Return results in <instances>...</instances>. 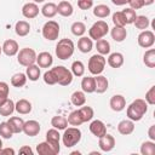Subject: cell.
I'll return each mask as SVG.
<instances>
[{
	"label": "cell",
	"instance_id": "1",
	"mask_svg": "<svg viewBox=\"0 0 155 155\" xmlns=\"http://www.w3.org/2000/svg\"><path fill=\"white\" fill-rule=\"evenodd\" d=\"M148 111V103L144 101V99H136L133 101L128 107H127V110H126V114H127V117L132 121H139L142 120V117L144 116V114Z\"/></svg>",
	"mask_w": 155,
	"mask_h": 155
},
{
	"label": "cell",
	"instance_id": "2",
	"mask_svg": "<svg viewBox=\"0 0 155 155\" xmlns=\"http://www.w3.org/2000/svg\"><path fill=\"white\" fill-rule=\"evenodd\" d=\"M74 50H75V46L70 39H67V38L61 39L58 41V44L56 45V56L59 59L64 61V59H68L73 56Z\"/></svg>",
	"mask_w": 155,
	"mask_h": 155
},
{
	"label": "cell",
	"instance_id": "3",
	"mask_svg": "<svg viewBox=\"0 0 155 155\" xmlns=\"http://www.w3.org/2000/svg\"><path fill=\"white\" fill-rule=\"evenodd\" d=\"M51 70L54 74V78H56L57 84H59L62 86H68V85L71 84V81H73V74H71V71L68 68H65L63 65H57V67L52 68Z\"/></svg>",
	"mask_w": 155,
	"mask_h": 155
},
{
	"label": "cell",
	"instance_id": "4",
	"mask_svg": "<svg viewBox=\"0 0 155 155\" xmlns=\"http://www.w3.org/2000/svg\"><path fill=\"white\" fill-rule=\"evenodd\" d=\"M81 139V131L78 127H69L64 130V133L62 136L63 144L67 148H71L76 145Z\"/></svg>",
	"mask_w": 155,
	"mask_h": 155
},
{
	"label": "cell",
	"instance_id": "5",
	"mask_svg": "<svg viewBox=\"0 0 155 155\" xmlns=\"http://www.w3.org/2000/svg\"><path fill=\"white\" fill-rule=\"evenodd\" d=\"M109 31V27H108V23L104 22V21H97L96 23L92 24V27L90 28L88 30V34H90V38L92 40H99V39H103Z\"/></svg>",
	"mask_w": 155,
	"mask_h": 155
},
{
	"label": "cell",
	"instance_id": "6",
	"mask_svg": "<svg viewBox=\"0 0 155 155\" xmlns=\"http://www.w3.org/2000/svg\"><path fill=\"white\" fill-rule=\"evenodd\" d=\"M105 64H107V59L104 58V56L96 53L88 59V70L93 75H99L104 70Z\"/></svg>",
	"mask_w": 155,
	"mask_h": 155
},
{
	"label": "cell",
	"instance_id": "7",
	"mask_svg": "<svg viewBox=\"0 0 155 155\" xmlns=\"http://www.w3.org/2000/svg\"><path fill=\"white\" fill-rule=\"evenodd\" d=\"M17 61L23 67H28V65H31L36 62V53L33 48H29V47H24L22 50L18 51L17 53Z\"/></svg>",
	"mask_w": 155,
	"mask_h": 155
},
{
	"label": "cell",
	"instance_id": "8",
	"mask_svg": "<svg viewBox=\"0 0 155 155\" xmlns=\"http://www.w3.org/2000/svg\"><path fill=\"white\" fill-rule=\"evenodd\" d=\"M59 35V24L56 21H48L42 27V36L46 40L53 41L58 39Z\"/></svg>",
	"mask_w": 155,
	"mask_h": 155
},
{
	"label": "cell",
	"instance_id": "9",
	"mask_svg": "<svg viewBox=\"0 0 155 155\" xmlns=\"http://www.w3.org/2000/svg\"><path fill=\"white\" fill-rule=\"evenodd\" d=\"M59 139H61V134H59L57 128H51L46 132V142L50 144V147L53 149V151L56 154H58L61 150Z\"/></svg>",
	"mask_w": 155,
	"mask_h": 155
},
{
	"label": "cell",
	"instance_id": "10",
	"mask_svg": "<svg viewBox=\"0 0 155 155\" xmlns=\"http://www.w3.org/2000/svg\"><path fill=\"white\" fill-rule=\"evenodd\" d=\"M138 45L143 48H149L155 42V35L151 30H142V33L137 38Z\"/></svg>",
	"mask_w": 155,
	"mask_h": 155
},
{
	"label": "cell",
	"instance_id": "11",
	"mask_svg": "<svg viewBox=\"0 0 155 155\" xmlns=\"http://www.w3.org/2000/svg\"><path fill=\"white\" fill-rule=\"evenodd\" d=\"M41 127H40V124L36 121V120H28L24 122L23 125V132L29 136V137H34V136H38L39 132H40Z\"/></svg>",
	"mask_w": 155,
	"mask_h": 155
},
{
	"label": "cell",
	"instance_id": "12",
	"mask_svg": "<svg viewBox=\"0 0 155 155\" xmlns=\"http://www.w3.org/2000/svg\"><path fill=\"white\" fill-rule=\"evenodd\" d=\"M2 52L8 56V57H12V56H16L19 51V47H18V44L16 40H12V39H7L4 41L2 44Z\"/></svg>",
	"mask_w": 155,
	"mask_h": 155
},
{
	"label": "cell",
	"instance_id": "13",
	"mask_svg": "<svg viewBox=\"0 0 155 155\" xmlns=\"http://www.w3.org/2000/svg\"><path fill=\"white\" fill-rule=\"evenodd\" d=\"M98 145L101 148L102 151H110L114 149L115 147V138L111 136V134H108L105 133L103 137L99 138V142H98Z\"/></svg>",
	"mask_w": 155,
	"mask_h": 155
},
{
	"label": "cell",
	"instance_id": "14",
	"mask_svg": "<svg viewBox=\"0 0 155 155\" xmlns=\"http://www.w3.org/2000/svg\"><path fill=\"white\" fill-rule=\"evenodd\" d=\"M90 131H91L92 134H94L96 137L101 138V137H103L107 133V127H105V125H104L103 121H101V120H93L90 124Z\"/></svg>",
	"mask_w": 155,
	"mask_h": 155
},
{
	"label": "cell",
	"instance_id": "15",
	"mask_svg": "<svg viewBox=\"0 0 155 155\" xmlns=\"http://www.w3.org/2000/svg\"><path fill=\"white\" fill-rule=\"evenodd\" d=\"M22 15L28 18V19H31V18H35L38 15H39V7L35 2H27L23 5L22 7Z\"/></svg>",
	"mask_w": 155,
	"mask_h": 155
},
{
	"label": "cell",
	"instance_id": "16",
	"mask_svg": "<svg viewBox=\"0 0 155 155\" xmlns=\"http://www.w3.org/2000/svg\"><path fill=\"white\" fill-rule=\"evenodd\" d=\"M110 108L114 110V111H121L126 108V99L124 96L121 94H115L110 98Z\"/></svg>",
	"mask_w": 155,
	"mask_h": 155
},
{
	"label": "cell",
	"instance_id": "17",
	"mask_svg": "<svg viewBox=\"0 0 155 155\" xmlns=\"http://www.w3.org/2000/svg\"><path fill=\"white\" fill-rule=\"evenodd\" d=\"M36 63L40 68H50L53 63L52 54L48 52H40L36 54Z\"/></svg>",
	"mask_w": 155,
	"mask_h": 155
},
{
	"label": "cell",
	"instance_id": "18",
	"mask_svg": "<svg viewBox=\"0 0 155 155\" xmlns=\"http://www.w3.org/2000/svg\"><path fill=\"white\" fill-rule=\"evenodd\" d=\"M117 131L119 133L124 134V136H128L134 131V121L132 120H122L119 122L117 125Z\"/></svg>",
	"mask_w": 155,
	"mask_h": 155
},
{
	"label": "cell",
	"instance_id": "19",
	"mask_svg": "<svg viewBox=\"0 0 155 155\" xmlns=\"http://www.w3.org/2000/svg\"><path fill=\"white\" fill-rule=\"evenodd\" d=\"M74 12V8H73V5L69 2V1H65V0H62L58 6H57V13H59L61 16L63 17H70Z\"/></svg>",
	"mask_w": 155,
	"mask_h": 155
},
{
	"label": "cell",
	"instance_id": "20",
	"mask_svg": "<svg viewBox=\"0 0 155 155\" xmlns=\"http://www.w3.org/2000/svg\"><path fill=\"white\" fill-rule=\"evenodd\" d=\"M108 64L111 68H115V69L122 67V64H124V54L120 53V52L110 53L109 57H108Z\"/></svg>",
	"mask_w": 155,
	"mask_h": 155
},
{
	"label": "cell",
	"instance_id": "21",
	"mask_svg": "<svg viewBox=\"0 0 155 155\" xmlns=\"http://www.w3.org/2000/svg\"><path fill=\"white\" fill-rule=\"evenodd\" d=\"M94 84H96V90L94 92L97 93H104L107 90H108V86H109V81L105 76L103 75H97L94 78Z\"/></svg>",
	"mask_w": 155,
	"mask_h": 155
},
{
	"label": "cell",
	"instance_id": "22",
	"mask_svg": "<svg viewBox=\"0 0 155 155\" xmlns=\"http://www.w3.org/2000/svg\"><path fill=\"white\" fill-rule=\"evenodd\" d=\"M7 124L10 125V128L12 130L13 133H21L23 132V125H24V121L22 117H18V116H12L8 119Z\"/></svg>",
	"mask_w": 155,
	"mask_h": 155
},
{
	"label": "cell",
	"instance_id": "23",
	"mask_svg": "<svg viewBox=\"0 0 155 155\" xmlns=\"http://www.w3.org/2000/svg\"><path fill=\"white\" fill-rule=\"evenodd\" d=\"M110 34H111V38L114 41L116 42H122L126 36H127V31L125 29V27H116L114 25V28L110 30Z\"/></svg>",
	"mask_w": 155,
	"mask_h": 155
},
{
	"label": "cell",
	"instance_id": "24",
	"mask_svg": "<svg viewBox=\"0 0 155 155\" xmlns=\"http://www.w3.org/2000/svg\"><path fill=\"white\" fill-rule=\"evenodd\" d=\"M15 110L22 115L29 114L31 111V103L27 99H19L17 103H15Z\"/></svg>",
	"mask_w": 155,
	"mask_h": 155
},
{
	"label": "cell",
	"instance_id": "25",
	"mask_svg": "<svg viewBox=\"0 0 155 155\" xmlns=\"http://www.w3.org/2000/svg\"><path fill=\"white\" fill-rule=\"evenodd\" d=\"M93 47V42H92V39L91 38H87V36H81L78 41V48L80 52L82 53H87L92 50Z\"/></svg>",
	"mask_w": 155,
	"mask_h": 155
},
{
	"label": "cell",
	"instance_id": "26",
	"mask_svg": "<svg viewBox=\"0 0 155 155\" xmlns=\"http://www.w3.org/2000/svg\"><path fill=\"white\" fill-rule=\"evenodd\" d=\"M81 88L86 93H93L96 90V84H94V78L92 76H85L81 80Z\"/></svg>",
	"mask_w": 155,
	"mask_h": 155
},
{
	"label": "cell",
	"instance_id": "27",
	"mask_svg": "<svg viewBox=\"0 0 155 155\" xmlns=\"http://www.w3.org/2000/svg\"><path fill=\"white\" fill-rule=\"evenodd\" d=\"M15 31L18 36H27L30 31V24L27 21H18L15 25Z\"/></svg>",
	"mask_w": 155,
	"mask_h": 155
},
{
	"label": "cell",
	"instance_id": "28",
	"mask_svg": "<svg viewBox=\"0 0 155 155\" xmlns=\"http://www.w3.org/2000/svg\"><path fill=\"white\" fill-rule=\"evenodd\" d=\"M15 111V102L12 99H6L0 105V115L1 116H10Z\"/></svg>",
	"mask_w": 155,
	"mask_h": 155
},
{
	"label": "cell",
	"instance_id": "29",
	"mask_svg": "<svg viewBox=\"0 0 155 155\" xmlns=\"http://www.w3.org/2000/svg\"><path fill=\"white\" fill-rule=\"evenodd\" d=\"M40 67L36 65L35 63L31 64V65H28L27 67V71H25V75H27V79H29L30 81H36L39 78H40Z\"/></svg>",
	"mask_w": 155,
	"mask_h": 155
},
{
	"label": "cell",
	"instance_id": "30",
	"mask_svg": "<svg viewBox=\"0 0 155 155\" xmlns=\"http://www.w3.org/2000/svg\"><path fill=\"white\" fill-rule=\"evenodd\" d=\"M51 125L53 126V128H57L58 131L65 130L68 126V120H67V117H64L62 115H56L51 119Z\"/></svg>",
	"mask_w": 155,
	"mask_h": 155
},
{
	"label": "cell",
	"instance_id": "31",
	"mask_svg": "<svg viewBox=\"0 0 155 155\" xmlns=\"http://www.w3.org/2000/svg\"><path fill=\"white\" fill-rule=\"evenodd\" d=\"M41 13L42 16H45L46 18H52L57 15V5L53 2H47L42 6L41 8Z\"/></svg>",
	"mask_w": 155,
	"mask_h": 155
},
{
	"label": "cell",
	"instance_id": "32",
	"mask_svg": "<svg viewBox=\"0 0 155 155\" xmlns=\"http://www.w3.org/2000/svg\"><path fill=\"white\" fill-rule=\"evenodd\" d=\"M96 48H97V52L99 54H102V56H105V54H109L110 53V44L107 40H104V39L97 40Z\"/></svg>",
	"mask_w": 155,
	"mask_h": 155
},
{
	"label": "cell",
	"instance_id": "33",
	"mask_svg": "<svg viewBox=\"0 0 155 155\" xmlns=\"http://www.w3.org/2000/svg\"><path fill=\"white\" fill-rule=\"evenodd\" d=\"M70 101L71 103L75 105V107H81L86 103V97H85V93L84 91H75L71 97H70Z\"/></svg>",
	"mask_w": 155,
	"mask_h": 155
},
{
	"label": "cell",
	"instance_id": "34",
	"mask_svg": "<svg viewBox=\"0 0 155 155\" xmlns=\"http://www.w3.org/2000/svg\"><path fill=\"white\" fill-rule=\"evenodd\" d=\"M79 113H80V116L82 119V122H87V121H91L93 119V115H94V111L91 107L86 105V107H82L79 109Z\"/></svg>",
	"mask_w": 155,
	"mask_h": 155
},
{
	"label": "cell",
	"instance_id": "35",
	"mask_svg": "<svg viewBox=\"0 0 155 155\" xmlns=\"http://www.w3.org/2000/svg\"><path fill=\"white\" fill-rule=\"evenodd\" d=\"M93 15L96 17H98V18H105V17H108L110 15V8H109V6L103 5V4L97 5L93 8Z\"/></svg>",
	"mask_w": 155,
	"mask_h": 155
},
{
	"label": "cell",
	"instance_id": "36",
	"mask_svg": "<svg viewBox=\"0 0 155 155\" xmlns=\"http://www.w3.org/2000/svg\"><path fill=\"white\" fill-rule=\"evenodd\" d=\"M27 82V75L24 73H17L11 78V85L15 87H23Z\"/></svg>",
	"mask_w": 155,
	"mask_h": 155
},
{
	"label": "cell",
	"instance_id": "37",
	"mask_svg": "<svg viewBox=\"0 0 155 155\" xmlns=\"http://www.w3.org/2000/svg\"><path fill=\"white\" fill-rule=\"evenodd\" d=\"M140 154L142 155H155V143L153 140L143 142L140 145Z\"/></svg>",
	"mask_w": 155,
	"mask_h": 155
},
{
	"label": "cell",
	"instance_id": "38",
	"mask_svg": "<svg viewBox=\"0 0 155 155\" xmlns=\"http://www.w3.org/2000/svg\"><path fill=\"white\" fill-rule=\"evenodd\" d=\"M143 62L148 68H155V50L150 48L144 53Z\"/></svg>",
	"mask_w": 155,
	"mask_h": 155
},
{
	"label": "cell",
	"instance_id": "39",
	"mask_svg": "<svg viewBox=\"0 0 155 155\" xmlns=\"http://www.w3.org/2000/svg\"><path fill=\"white\" fill-rule=\"evenodd\" d=\"M36 151L39 155H56L53 149L50 147L47 142H41L36 145Z\"/></svg>",
	"mask_w": 155,
	"mask_h": 155
},
{
	"label": "cell",
	"instance_id": "40",
	"mask_svg": "<svg viewBox=\"0 0 155 155\" xmlns=\"http://www.w3.org/2000/svg\"><path fill=\"white\" fill-rule=\"evenodd\" d=\"M71 74L75 76H82L85 74V65L81 61H74L71 64Z\"/></svg>",
	"mask_w": 155,
	"mask_h": 155
},
{
	"label": "cell",
	"instance_id": "41",
	"mask_svg": "<svg viewBox=\"0 0 155 155\" xmlns=\"http://www.w3.org/2000/svg\"><path fill=\"white\" fill-rule=\"evenodd\" d=\"M133 24L136 25L137 29H140V30H145L148 27H149V18L147 16H137Z\"/></svg>",
	"mask_w": 155,
	"mask_h": 155
},
{
	"label": "cell",
	"instance_id": "42",
	"mask_svg": "<svg viewBox=\"0 0 155 155\" xmlns=\"http://www.w3.org/2000/svg\"><path fill=\"white\" fill-rule=\"evenodd\" d=\"M71 29V33L75 35V36H82L86 31V25L82 23V22H74L70 27Z\"/></svg>",
	"mask_w": 155,
	"mask_h": 155
},
{
	"label": "cell",
	"instance_id": "43",
	"mask_svg": "<svg viewBox=\"0 0 155 155\" xmlns=\"http://www.w3.org/2000/svg\"><path fill=\"white\" fill-rule=\"evenodd\" d=\"M67 120H68V124H70L71 126H80V125L82 124V119H81V116H80L79 110L71 111V113L69 114V116H68Z\"/></svg>",
	"mask_w": 155,
	"mask_h": 155
},
{
	"label": "cell",
	"instance_id": "44",
	"mask_svg": "<svg viewBox=\"0 0 155 155\" xmlns=\"http://www.w3.org/2000/svg\"><path fill=\"white\" fill-rule=\"evenodd\" d=\"M12 134H13V132L10 128V125L7 124V121L1 122L0 124V136L2 138H5V139H10L12 137Z\"/></svg>",
	"mask_w": 155,
	"mask_h": 155
},
{
	"label": "cell",
	"instance_id": "45",
	"mask_svg": "<svg viewBox=\"0 0 155 155\" xmlns=\"http://www.w3.org/2000/svg\"><path fill=\"white\" fill-rule=\"evenodd\" d=\"M121 12L124 13L126 24H132V23L134 22L136 17H137V15H136V10H133V8H131V7H127V8H125V10L121 11Z\"/></svg>",
	"mask_w": 155,
	"mask_h": 155
},
{
	"label": "cell",
	"instance_id": "46",
	"mask_svg": "<svg viewBox=\"0 0 155 155\" xmlns=\"http://www.w3.org/2000/svg\"><path fill=\"white\" fill-rule=\"evenodd\" d=\"M10 87L5 81H0V105L8 98Z\"/></svg>",
	"mask_w": 155,
	"mask_h": 155
},
{
	"label": "cell",
	"instance_id": "47",
	"mask_svg": "<svg viewBox=\"0 0 155 155\" xmlns=\"http://www.w3.org/2000/svg\"><path fill=\"white\" fill-rule=\"evenodd\" d=\"M113 23L116 27H125L126 25V21H125L124 13L121 11H117V12L113 13Z\"/></svg>",
	"mask_w": 155,
	"mask_h": 155
},
{
	"label": "cell",
	"instance_id": "48",
	"mask_svg": "<svg viewBox=\"0 0 155 155\" xmlns=\"http://www.w3.org/2000/svg\"><path fill=\"white\" fill-rule=\"evenodd\" d=\"M145 102L150 105L155 104V86H151L149 91L145 93Z\"/></svg>",
	"mask_w": 155,
	"mask_h": 155
},
{
	"label": "cell",
	"instance_id": "49",
	"mask_svg": "<svg viewBox=\"0 0 155 155\" xmlns=\"http://www.w3.org/2000/svg\"><path fill=\"white\" fill-rule=\"evenodd\" d=\"M44 81L47 85H54V84H57L56 78H54V74L52 73V70H48V71H46L44 74Z\"/></svg>",
	"mask_w": 155,
	"mask_h": 155
},
{
	"label": "cell",
	"instance_id": "50",
	"mask_svg": "<svg viewBox=\"0 0 155 155\" xmlns=\"http://www.w3.org/2000/svg\"><path fill=\"white\" fill-rule=\"evenodd\" d=\"M78 6L80 10H90L93 6V0H78Z\"/></svg>",
	"mask_w": 155,
	"mask_h": 155
},
{
	"label": "cell",
	"instance_id": "51",
	"mask_svg": "<svg viewBox=\"0 0 155 155\" xmlns=\"http://www.w3.org/2000/svg\"><path fill=\"white\" fill-rule=\"evenodd\" d=\"M128 4L131 6V8H133V10H139V8H142L144 6V1L143 0H130Z\"/></svg>",
	"mask_w": 155,
	"mask_h": 155
},
{
	"label": "cell",
	"instance_id": "52",
	"mask_svg": "<svg viewBox=\"0 0 155 155\" xmlns=\"http://www.w3.org/2000/svg\"><path fill=\"white\" fill-rule=\"evenodd\" d=\"M19 154H28V155H33V150L29 145H24L19 149Z\"/></svg>",
	"mask_w": 155,
	"mask_h": 155
},
{
	"label": "cell",
	"instance_id": "53",
	"mask_svg": "<svg viewBox=\"0 0 155 155\" xmlns=\"http://www.w3.org/2000/svg\"><path fill=\"white\" fill-rule=\"evenodd\" d=\"M0 155H15V150L12 148H1L0 149Z\"/></svg>",
	"mask_w": 155,
	"mask_h": 155
},
{
	"label": "cell",
	"instance_id": "54",
	"mask_svg": "<svg viewBox=\"0 0 155 155\" xmlns=\"http://www.w3.org/2000/svg\"><path fill=\"white\" fill-rule=\"evenodd\" d=\"M148 136L151 140H155V125H151L149 127V131H148Z\"/></svg>",
	"mask_w": 155,
	"mask_h": 155
},
{
	"label": "cell",
	"instance_id": "55",
	"mask_svg": "<svg viewBox=\"0 0 155 155\" xmlns=\"http://www.w3.org/2000/svg\"><path fill=\"white\" fill-rule=\"evenodd\" d=\"M128 1H130V0H111V2H113L114 5H116V6L126 5V4H128Z\"/></svg>",
	"mask_w": 155,
	"mask_h": 155
},
{
	"label": "cell",
	"instance_id": "56",
	"mask_svg": "<svg viewBox=\"0 0 155 155\" xmlns=\"http://www.w3.org/2000/svg\"><path fill=\"white\" fill-rule=\"evenodd\" d=\"M144 1V6H148V5H151L154 2V0H143Z\"/></svg>",
	"mask_w": 155,
	"mask_h": 155
},
{
	"label": "cell",
	"instance_id": "57",
	"mask_svg": "<svg viewBox=\"0 0 155 155\" xmlns=\"http://www.w3.org/2000/svg\"><path fill=\"white\" fill-rule=\"evenodd\" d=\"M33 1H34L35 4H40V2H44L45 0H33Z\"/></svg>",
	"mask_w": 155,
	"mask_h": 155
},
{
	"label": "cell",
	"instance_id": "58",
	"mask_svg": "<svg viewBox=\"0 0 155 155\" xmlns=\"http://www.w3.org/2000/svg\"><path fill=\"white\" fill-rule=\"evenodd\" d=\"M1 148H2V140L0 139V149H1Z\"/></svg>",
	"mask_w": 155,
	"mask_h": 155
},
{
	"label": "cell",
	"instance_id": "59",
	"mask_svg": "<svg viewBox=\"0 0 155 155\" xmlns=\"http://www.w3.org/2000/svg\"><path fill=\"white\" fill-rule=\"evenodd\" d=\"M1 52H2V47L0 46V54H1Z\"/></svg>",
	"mask_w": 155,
	"mask_h": 155
}]
</instances>
